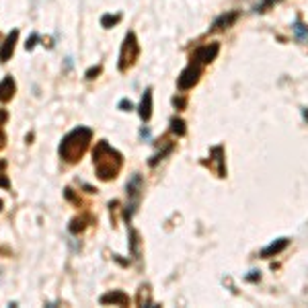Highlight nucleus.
<instances>
[{
  "mask_svg": "<svg viewBox=\"0 0 308 308\" xmlns=\"http://www.w3.org/2000/svg\"><path fill=\"white\" fill-rule=\"evenodd\" d=\"M15 91H16V82L13 76H4L0 80V103H8L15 97Z\"/></svg>",
  "mask_w": 308,
  "mask_h": 308,
  "instance_id": "9d476101",
  "label": "nucleus"
},
{
  "mask_svg": "<svg viewBox=\"0 0 308 308\" xmlns=\"http://www.w3.org/2000/svg\"><path fill=\"white\" fill-rule=\"evenodd\" d=\"M142 189H144V179H142V175L134 173L130 177V181L125 183V193H127V205H125V212H123L125 222H130L132 216H134V212L138 210Z\"/></svg>",
  "mask_w": 308,
  "mask_h": 308,
  "instance_id": "20e7f679",
  "label": "nucleus"
},
{
  "mask_svg": "<svg viewBox=\"0 0 308 308\" xmlns=\"http://www.w3.org/2000/svg\"><path fill=\"white\" fill-rule=\"evenodd\" d=\"M92 165H95L97 177L101 181H111L122 170L123 156L107 140H101V142H97L95 150H92Z\"/></svg>",
  "mask_w": 308,
  "mask_h": 308,
  "instance_id": "f257e3e1",
  "label": "nucleus"
},
{
  "mask_svg": "<svg viewBox=\"0 0 308 308\" xmlns=\"http://www.w3.org/2000/svg\"><path fill=\"white\" fill-rule=\"evenodd\" d=\"M138 113H140V117L144 119V122H148V119L152 117V89H146V91H144Z\"/></svg>",
  "mask_w": 308,
  "mask_h": 308,
  "instance_id": "9b49d317",
  "label": "nucleus"
},
{
  "mask_svg": "<svg viewBox=\"0 0 308 308\" xmlns=\"http://www.w3.org/2000/svg\"><path fill=\"white\" fill-rule=\"evenodd\" d=\"M37 41H39V35H37V33H35V31H33V33H31V35L27 37V44H25V49H27V51H31L33 47H35V46H37Z\"/></svg>",
  "mask_w": 308,
  "mask_h": 308,
  "instance_id": "412c9836",
  "label": "nucleus"
},
{
  "mask_svg": "<svg viewBox=\"0 0 308 308\" xmlns=\"http://www.w3.org/2000/svg\"><path fill=\"white\" fill-rule=\"evenodd\" d=\"M173 105H175L177 109H185V105H187V101H185L183 97H175V99H173Z\"/></svg>",
  "mask_w": 308,
  "mask_h": 308,
  "instance_id": "b1692460",
  "label": "nucleus"
},
{
  "mask_svg": "<svg viewBox=\"0 0 308 308\" xmlns=\"http://www.w3.org/2000/svg\"><path fill=\"white\" fill-rule=\"evenodd\" d=\"M101 74V66H95V68H91V70H87V80H92V78H97V76Z\"/></svg>",
  "mask_w": 308,
  "mask_h": 308,
  "instance_id": "4be33fe9",
  "label": "nucleus"
},
{
  "mask_svg": "<svg viewBox=\"0 0 308 308\" xmlns=\"http://www.w3.org/2000/svg\"><path fill=\"white\" fill-rule=\"evenodd\" d=\"M169 152H173V144H169V146H167L165 150H162V152H158L156 156H152V158H150V167H154V165H156L158 160H162V156H167Z\"/></svg>",
  "mask_w": 308,
  "mask_h": 308,
  "instance_id": "a211bd4d",
  "label": "nucleus"
},
{
  "mask_svg": "<svg viewBox=\"0 0 308 308\" xmlns=\"http://www.w3.org/2000/svg\"><path fill=\"white\" fill-rule=\"evenodd\" d=\"M16 39H19V29H13L6 35L2 47H0V62H2V64H6L8 60H11L13 51H15V46H16Z\"/></svg>",
  "mask_w": 308,
  "mask_h": 308,
  "instance_id": "0eeeda50",
  "label": "nucleus"
},
{
  "mask_svg": "<svg viewBox=\"0 0 308 308\" xmlns=\"http://www.w3.org/2000/svg\"><path fill=\"white\" fill-rule=\"evenodd\" d=\"M89 222H91V216H78V218H74V220L70 222L68 230H70L72 234H78V232H82V230L89 226Z\"/></svg>",
  "mask_w": 308,
  "mask_h": 308,
  "instance_id": "ddd939ff",
  "label": "nucleus"
},
{
  "mask_svg": "<svg viewBox=\"0 0 308 308\" xmlns=\"http://www.w3.org/2000/svg\"><path fill=\"white\" fill-rule=\"evenodd\" d=\"M236 19H238V13H236V11H230V13L220 15L218 19L212 23L210 31H224V29H228V27H232Z\"/></svg>",
  "mask_w": 308,
  "mask_h": 308,
  "instance_id": "1a4fd4ad",
  "label": "nucleus"
},
{
  "mask_svg": "<svg viewBox=\"0 0 308 308\" xmlns=\"http://www.w3.org/2000/svg\"><path fill=\"white\" fill-rule=\"evenodd\" d=\"M119 21H122V15H103L101 16V25L105 29H111L113 25H117Z\"/></svg>",
  "mask_w": 308,
  "mask_h": 308,
  "instance_id": "dca6fc26",
  "label": "nucleus"
},
{
  "mask_svg": "<svg viewBox=\"0 0 308 308\" xmlns=\"http://www.w3.org/2000/svg\"><path fill=\"white\" fill-rule=\"evenodd\" d=\"M4 167H6V162H4V160H0V187L8 189V187H11V183H8V177L4 175Z\"/></svg>",
  "mask_w": 308,
  "mask_h": 308,
  "instance_id": "f3484780",
  "label": "nucleus"
},
{
  "mask_svg": "<svg viewBox=\"0 0 308 308\" xmlns=\"http://www.w3.org/2000/svg\"><path fill=\"white\" fill-rule=\"evenodd\" d=\"M8 122V111L4 109H0V130H2V125Z\"/></svg>",
  "mask_w": 308,
  "mask_h": 308,
  "instance_id": "393cba45",
  "label": "nucleus"
},
{
  "mask_svg": "<svg viewBox=\"0 0 308 308\" xmlns=\"http://www.w3.org/2000/svg\"><path fill=\"white\" fill-rule=\"evenodd\" d=\"M218 51H220V46L218 44H208V46H203V47H198L193 51V56H191V62L193 64H210L216 60L218 56Z\"/></svg>",
  "mask_w": 308,
  "mask_h": 308,
  "instance_id": "423d86ee",
  "label": "nucleus"
},
{
  "mask_svg": "<svg viewBox=\"0 0 308 308\" xmlns=\"http://www.w3.org/2000/svg\"><path fill=\"white\" fill-rule=\"evenodd\" d=\"M170 132L177 134V136H185L187 134V127H185V122L179 117H173L170 119Z\"/></svg>",
  "mask_w": 308,
  "mask_h": 308,
  "instance_id": "2eb2a0df",
  "label": "nucleus"
},
{
  "mask_svg": "<svg viewBox=\"0 0 308 308\" xmlns=\"http://www.w3.org/2000/svg\"><path fill=\"white\" fill-rule=\"evenodd\" d=\"M222 146H216L212 150V158H214V162L218 165V177H226V169H224V158H222Z\"/></svg>",
  "mask_w": 308,
  "mask_h": 308,
  "instance_id": "4468645a",
  "label": "nucleus"
},
{
  "mask_svg": "<svg viewBox=\"0 0 308 308\" xmlns=\"http://www.w3.org/2000/svg\"><path fill=\"white\" fill-rule=\"evenodd\" d=\"M294 33H296V35L300 37V39H306V37H308V27H304V25L298 21V23L294 25Z\"/></svg>",
  "mask_w": 308,
  "mask_h": 308,
  "instance_id": "6ab92c4d",
  "label": "nucleus"
},
{
  "mask_svg": "<svg viewBox=\"0 0 308 308\" xmlns=\"http://www.w3.org/2000/svg\"><path fill=\"white\" fill-rule=\"evenodd\" d=\"M101 304H117V306H130V298H127L125 292H122V290H111V292L103 294L99 298Z\"/></svg>",
  "mask_w": 308,
  "mask_h": 308,
  "instance_id": "6e6552de",
  "label": "nucleus"
},
{
  "mask_svg": "<svg viewBox=\"0 0 308 308\" xmlns=\"http://www.w3.org/2000/svg\"><path fill=\"white\" fill-rule=\"evenodd\" d=\"M277 2H281V0H263L261 4H257V8H255V11H257V13H265V11H267V8H271L273 4H277Z\"/></svg>",
  "mask_w": 308,
  "mask_h": 308,
  "instance_id": "aec40b11",
  "label": "nucleus"
},
{
  "mask_svg": "<svg viewBox=\"0 0 308 308\" xmlns=\"http://www.w3.org/2000/svg\"><path fill=\"white\" fill-rule=\"evenodd\" d=\"M91 140H92V130H91V127H87V125L74 127V130L68 132L62 138V142H60V148H58L60 158L70 162V165L78 162L82 158V154L87 152Z\"/></svg>",
  "mask_w": 308,
  "mask_h": 308,
  "instance_id": "f03ea898",
  "label": "nucleus"
},
{
  "mask_svg": "<svg viewBox=\"0 0 308 308\" xmlns=\"http://www.w3.org/2000/svg\"><path fill=\"white\" fill-rule=\"evenodd\" d=\"M200 76H201V68H200V64H193V62H191L181 74H179V80H177L179 89H181V91H189V89H193L195 84H198Z\"/></svg>",
  "mask_w": 308,
  "mask_h": 308,
  "instance_id": "39448f33",
  "label": "nucleus"
},
{
  "mask_svg": "<svg viewBox=\"0 0 308 308\" xmlns=\"http://www.w3.org/2000/svg\"><path fill=\"white\" fill-rule=\"evenodd\" d=\"M140 56V44L136 39V33L130 31L123 39V46H122V51H119V62H117V68L119 72H125L136 64V60Z\"/></svg>",
  "mask_w": 308,
  "mask_h": 308,
  "instance_id": "7ed1b4c3",
  "label": "nucleus"
},
{
  "mask_svg": "<svg viewBox=\"0 0 308 308\" xmlns=\"http://www.w3.org/2000/svg\"><path fill=\"white\" fill-rule=\"evenodd\" d=\"M119 109H122V111H132L134 109L132 101L130 99H122V101H119Z\"/></svg>",
  "mask_w": 308,
  "mask_h": 308,
  "instance_id": "5701e85b",
  "label": "nucleus"
},
{
  "mask_svg": "<svg viewBox=\"0 0 308 308\" xmlns=\"http://www.w3.org/2000/svg\"><path fill=\"white\" fill-rule=\"evenodd\" d=\"M2 208H4V201H2V200H0V212H2Z\"/></svg>",
  "mask_w": 308,
  "mask_h": 308,
  "instance_id": "cd10ccee",
  "label": "nucleus"
},
{
  "mask_svg": "<svg viewBox=\"0 0 308 308\" xmlns=\"http://www.w3.org/2000/svg\"><path fill=\"white\" fill-rule=\"evenodd\" d=\"M4 146H6V134H4V130H0V150Z\"/></svg>",
  "mask_w": 308,
  "mask_h": 308,
  "instance_id": "a878e982",
  "label": "nucleus"
},
{
  "mask_svg": "<svg viewBox=\"0 0 308 308\" xmlns=\"http://www.w3.org/2000/svg\"><path fill=\"white\" fill-rule=\"evenodd\" d=\"M288 245H290V238H277V241H273V243L267 246V249H263V251H261V257H263V259L276 257V255H279L281 251H284Z\"/></svg>",
  "mask_w": 308,
  "mask_h": 308,
  "instance_id": "f8f14e48",
  "label": "nucleus"
},
{
  "mask_svg": "<svg viewBox=\"0 0 308 308\" xmlns=\"http://www.w3.org/2000/svg\"><path fill=\"white\" fill-rule=\"evenodd\" d=\"M257 277H259V276H257V271H251V276H249V277H246V279H251V281H255Z\"/></svg>",
  "mask_w": 308,
  "mask_h": 308,
  "instance_id": "bb28decb",
  "label": "nucleus"
}]
</instances>
